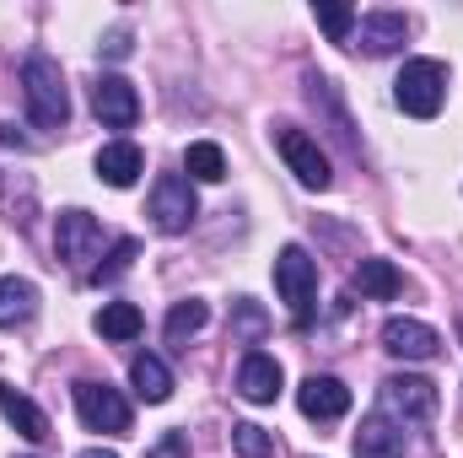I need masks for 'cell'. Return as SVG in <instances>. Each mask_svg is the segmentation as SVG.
Wrapping results in <instances>:
<instances>
[{
  "mask_svg": "<svg viewBox=\"0 0 463 458\" xmlns=\"http://www.w3.org/2000/svg\"><path fill=\"white\" fill-rule=\"evenodd\" d=\"M22 92H27V114H33L38 129H65L71 124V92H65V76L49 54H27Z\"/></svg>",
  "mask_w": 463,
  "mask_h": 458,
  "instance_id": "1",
  "label": "cell"
},
{
  "mask_svg": "<svg viewBox=\"0 0 463 458\" xmlns=\"http://www.w3.org/2000/svg\"><path fill=\"white\" fill-rule=\"evenodd\" d=\"M437 405H442V394H437V383L431 377H415V372H393V377H383V388H377V410L404 432V426H431L437 421Z\"/></svg>",
  "mask_w": 463,
  "mask_h": 458,
  "instance_id": "2",
  "label": "cell"
},
{
  "mask_svg": "<svg viewBox=\"0 0 463 458\" xmlns=\"http://www.w3.org/2000/svg\"><path fill=\"white\" fill-rule=\"evenodd\" d=\"M393 103L410 119H437L448 103V65L442 60H410L393 81Z\"/></svg>",
  "mask_w": 463,
  "mask_h": 458,
  "instance_id": "3",
  "label": "cell"
},
{
  "mask_svg": "<svg viewBox=\"0 0 463 458\" xmlns=\"http://www.w3.org/2000/svg\"><path fill=\"white\" fill-rule=\"evenodd\" d=\"M275 291L280 302L291 308V324H307L313 319V297H318V264L302 243H286L275 253Z\"/></svg>",
  "mask_w": 463,
  "mask_h": 458,
  "instance_id": "4",
  "label": "cell"
},
{
  "mask_svg": "<svg viewBox=\"0 0 463 458\" xmlns=\"http://www.w3.org/2000/svg\"><path fill=\"white\" fill-rule=\"evenodd\" d=\"M71 394H76V415H81L87 432H109V437H124V432H129V399H124L118 388L81 377Z\"/></svg>",
  "mask_w": 463,
  "mask_h": 458,
  "instance_id": "5",
  "label": "cell"
},
{
  "mask_svg": "<svg viewBox=\"0 0 463 458\" xmlns=\"http://www.w3.org/2000/svg\"><path fill=\"white\" fill-rule=\"evenodd\" d=\"M194 216H200L194 184H189L184 173H162V178L151 184V227L167 232V237H178V232H189Z\"/></svg>",
  "mask_w": 463,
  "mask_h": 458,
  "instance_id": "6",
  "label": "cell"
},
{
  "mask_svg": "<svg viewBox=\"0 0 463 458\" xmlns=\"http://www.w3.org/2000/svg\"><path fill=\"white\" fill-rule=\"evenodd\" d=\"M275 151L286 157V167L297 173V184H307V189H329V157H324V146L307 135V129H297V124H275Z\"/></svg>",
  "mask_w": 463,
  "mask_h": 458,
  "instance_id": "7",
  "label": "cell"
},
{
  "mask_svg": "<svg viewBox=\"0 0 463 458\" xmlns=\"http://www.w3.org/2000/svg\"><path fill=\"white\" fill-rule=\"evenodd\" d=\"M54 248H60V259H65L71 270H87V264L103 253V227H98V216L81 211V205L60 211V222H54Z\"/></svg>",
  "mask_w": 463,
  "mask_h": 458,
  "instance_id": "8",
  "label": "cell"
},
{
  "mask_svg": "<svg viewBox=\"0 0 463 458\" xmlns=\"http://www.w3.org/2000/svg\"><path fill=\"white\" fill-rule=\"evenodd\" d=\"M383 350L399 356V361H437V356H442V335H437L431 324H420V319L393 313V319L383 324Z\"/></svg>",
  "mask_w": 463,
  "mask_h": 458,
  "instance_id": "9",
  "label": "cell"
},
{
  "mask_svg": "<svg viewBox=\"0 0 463 458\" xmlns=\"http://www.w3.org/2000/svg\"><path fill=\"white\" fill-rule=\"evenodd\" d=\"M404 38H410V22H404L399 11H372V16H355V33H350L345 49L377 60V54H393Z\"/></svg>",
  "mask_w": 463,
  "mask_h": 458,
  "instance_id": "10",
  "label": "cell"
},
{
  "mask_svg": "<svg viewBox=\"0 0 463 458\" xmlns=\"http://www.w3.org/2000/svg\"><path fill=\"white\" fill-rule=\"evenodd\" d=\"M297 410H302L307 421L329 426V421H340L350 410V388L340 377H329V372H313V377H302V388H297Z\"/></svg>",
  "mask_w": 463,
  "mask_h": 458,
  "instance_id": "11",
  "label": "cell"
},
{
  "mask_svg": "<svg viewBox=\"0 0 463 458\" xmlns=\"http://www.w3.org/2000/svg\"><path fill=\"white\" fill-rule=\"evenodd\" d=\"M92 114L103 119L109 129H135V119H140V92H135V81H124V76H98V81H92Z\"/></svg>",
  "mask_w": 463,
  "mask_h": 458,
  "instance_id": "12",
  "label": "cell"
},
{
  "mask_svg": "<svg viewBox=\"0 0 463 458\" xmlns=\"http://www.w3.org/2000/svg\"><path fill=\"white\" fill-rule=\"evenodd\" d=\"M280 383H286V372H280V361H275L269 350H248V356H242V367H237V394H242L248 405H275V399H280Z\"/></svg>",
  "mask_w": 463,
  "mask_h": 458,
  "instance_id": "13",
  "label": "cell"
},
{
  "mask_svg": "<svg viewBox=\"0 0 463 458\" xmlns=\"http://www.w3.org/2000/svg\"><path fill=\"white\" fill-rule=\"evenodd\" d=\"M98 178L109 184V189H129L140 173H146V157H140V146L135 140H109L103 151H98Z\"/></svg>",
  "mask_w": 463,
  "mask_h": 458,
  "instance_id": "14",
  "label": "cell"
},
{
  "mask_svg": "<svg viewBox=\"0 0 463 458\" xmlns=\"http://www.w3.org/2000/svg\"><path fill=\"white\" fill-rule=\"evenodd\" d=\"M355 458H404V432H399L383 410L361 415V432H355Z\"/></svg>",
  "mask_w": 463,
  "mask_h": 458,
  "instance_id": "15",
  "label": "cell"
},
{
  "mask_svg": "<svg viewBox=\"0 0 463 458\" xmlns=\"http://www.w3.org/2000/svg\"><path fill=\"white\" fill-rule=\"evenodd\" d=\"M38 319V286L22 275H0V329H27Z\"/></svg>",
  "mask_w": 463,
  "mask_h": 458,
  "instance_id": "16",
  "label": "cell"
},
{
  "mask_svg": "<svg viewBox=\"0 0 463 458\" xmlns=\"http://www.w3.org/2000/svg\"><path fill=\"white\" fill-rule=\"evenodd\" d=\"M0 415H5L27 443H43V437H49V415H43L27 394H16L11 383H0Z\"/></svg>",
  "mask_w": 463,
  "mask_h": 458,
  "instance_id": "17",
  "label": "cell"
},
{
  "mask_svg": "<svg viewBox=\"0 0 463 458\" xmlns=\"http://www.w3.org/2000/svg\"><path fill=\"white\" fill-rule=\"evenodd\" d=\"M129 383H135V394L146 405H167L173 399V372H167L162 356H135L129 361Z\"/></svg>",
  "mask_w": 463,
  "mask_h": 458,
  "instance_id": "18",
  "label": "cell"
},
{
  "mask_svg": "<svg viewBox=\"0 0 463 458\" xmlns=\"http://www.w3.org/2000/svg\"><path fill=\"white\" fill-rule=\"evenodd\" d=\"M399 286H404V275H399L388 259H361V264H355V291H361V297H372V302H393Z\"/></svg>",
  "mask_w": 463,
  "mask_h": 458,
  "instance_id": "19",
  "label": "cell"
},
{
  "mask_svg": "<svg viewBox=\"0 0 463 458\" xmlns=\"http://www.w3.org/2000/svg\"><path fill=\"white\" fill-rule=\"evenodd\" d=\"M184 173H189V184H222L227 178V151L216 140H194L184 151Z\"/></svg>",
  "mask_w": 463,
  "mask_h": 458,
  "instance_id": "20",
  "label": "cell"
},
{
  "mask_svg": "<svg viewBox=\"0 0 463 458\" xmlns=\"http://www.w3.org/2000/svg\"><path fill=\"white\" fill-rule=\"evenodd\" d=\"M92 324H98V335H103V340H135V335H140V308H135V302H103V313H98V319H92Z\"/></svg>",
  "mask_w": 463,
  "mask_h": 458,
  "instance_id": "21",
  "label": "cell"
},
{
  "mask_svg": "<svg viewBox=\"0 0 463 458\" xmlns=\"http://www.w3.org/2000/svg\"><path fill=\"white\" fill-rule=\"evenodd\" d=\"M205 324H211V308H205L200 297H189V302H178V308L167 313V324H162V329H167V345H184V340H194Z\"/></svg>",
  "mask_w": 463,
  "mask_h": 458,
  "instance_id": "22",
  "label": "cell"
},
{
  "mask_svg": "<svg viewBox=\"0 0 463 458\" xmlns=\"http://www.w3.org/2000/svg\"><path fill=\"white\" fill-rule=\"evenodd\" d=\"M232 335H237L242 345H259L264 335H269L264 308H259V302H248V297H237V302H232Z\"/></svg>",
  "mask_w": 463,
  "mask_h": 458,
  "instance_id": "23",
  "label": "cell"
},
{
  "mask_svg": "<svg viewBox=\"0 0 463 458\" xmlns=\"http://www.w3.org/2000/svg\"><path fill=\"white\" fill-rule=\"evenodd\" d=\"M232 453L237 458H269L275 453V437H269L259 421H237V426H232Z\"/></svg>",
  "mask_w": 463,
  "mask_h": 458,
  "instance_id": "24",
  "label": "cell"
},
{
  "mask_svg": "<svg viewBox=\"0 0 463 458\" xmlns=\"http://www.w3.org/2000/svg\"><path fill=\"white\" fill-rule=\"evenodd\" d=\"M313 16H318V27L329 33V43H350V33H355V11H350V5H340V0H318Z\"/></svg>",
  "mask_w": 463,
  "mask_h": 458,
  "instance_id": "25",
  "label": "cell"
},
{
  "mask_svg": "<svg viewBox=\"0 0 463 458\" xmlns=\"http://www.w3.org/2000/svg\"><path fill=\"white\" fill-rule=\"evenodd\" d=\"M135 253H140V243H135V237H118L114 248H109V264L92 270V281H98V286H103V281H118V275L135 264Z\"/></svg>",
  "mask_w": 463,
  "mask_h": 458,
  "instance_id": "26",
  "label": "cell"
},
{
  "mask_svg": "<svg viewBox=\"0 0 463 458\" xmlns=\"http://www.w3.org/2000/svg\"><path fill=\"white\" fill-rule=\"evenodd\" d=\"M146 458H189V432H162V437L146 448Z\"/></svg>",
  "mask_w": 463,
  "mask_h": 458,
  "instance_id": "27",
  "label": "cell"
},
{
  "mask_svg": "<svg viewBox=\"0 0 463 458\" xmlns=\"http://www.w3.org/2000/svg\"><path fill=\"white\" fill-rule=\"evenodd\" d=\"M103 54H109V60H124V54H129V33H124V27H114V33L103 38Z\"/></svg>",
  "mask_w": 463,
  "mask_h": 458,
  "instance_id": "28",
  "label": "cell"
},
{
  "mask_svg": "<svg viewBox=\"0 0 463 458\" xmlns=\"http://www.w3.org/2000/svg\"><path fill=\"white\" fill-rule=\"evenodd\" d=\"M0 146H27V140L16 135V124H0Z\"/></svg>",
  "mask_w": 463,
  "mask_h": 458,
  "instance_id": "29",
  "label": "cell"
},
{
  "mask_svg": "<svg viewBox=\"0 0 463 458\" xmlns=\"http://www.w3.org/2000/svg\"><path fill=\"white\" fill-rule=\"evenodd\" d=\"M76 458H118L114 448H87V453H76Z\"/></svg>",
  "mask_w": 463,
  "mask_h": 458,
  "instance_id": "30",
  "label": "cell"
},
{
  "mask_svg": "<svg viewBox=\"0 0 463 458\" xmlns=\"http://www.w3.org/2000/svg\"><path fill=\"white\" fill-rule=\"evenodd\" d=\"M458 335H463V313H458Z\"/></svg>",
  "mask_w": 463,
  "mask_h": 458,
  "instance_id": "31",
  "label": "cell"
}]
</instances>
